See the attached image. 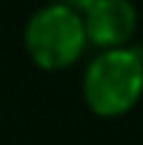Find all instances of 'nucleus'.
Returning a JSON list of instances; mask_svg holds the SVG:
<instances>
[{
  "label": "nucleus",
  "instance_id": "nucleus-1",
  "mask_svg": "<svg viewBox=\"0 0 143 145\" xmlns=\"http://www.w3.org/2000/svg\"><path fill=\"white\" fill-rule=\"evenodd\" d=\"M143 97V48H105L84 72V102L100 118L127 116Z\"/></svg>",
  "mask_w": 143,
  "mask_h": 145
},
{
  "label": "nucleus",
  "instance_id": "nucleus-4",
  "mask_svg": "<svg viewBox=\"0 0 143 145\" xmlns=\"http://www.w3.org/2000/svg\"><path fill=\"white\" fill-rule=\"evenodd\" d=\"M62 5H68V8H73V11H78V14H84L89 5H95L97 0H59Z\"/></svg>",
  "mask_w": 143,
  "mask_h": 145
},
{
  "label": "nucleus",
  "instance_id": "nucleus-2",
  "mask_svg": "<svg viewBox=\"0 0 143 145\" xmlns=\"http://www.w3.org/2000/svg\"><path fill=\"white\" fill-rule=\"evenodd\" d=\"M86 46L89 43L81 14L62 3H49L38 8L24 24V51L35 67L46 72L76 65Z\"/></svg>",
  "mask_w": 143,
  "mask_h": 145
},
{
  "label": "nucleus",
  "instance_id": "nucleus-3",
  "mask_svg": "<svg viewBox=\"0 0 143 145\" xmlns=\"http://www.w3.org/2000/svg\"><path fill=\"white\" fill-rule=\"evenodd\" d=\"M86 43L105 48H122L138 30V11L130 0H97L81 14Z\"/></svg>",
  "mask_w": 143,
  "mask_h": 145
}]
</instances>
